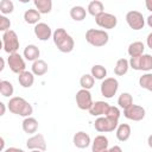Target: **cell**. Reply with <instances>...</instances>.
<instances>
[{
	"mask_svg": "<svg viewBox=\"0 0 152 152\" xmlns=\"http://www.w3.org/2000/svg\"><path fill=\"white\" fill-rule=\"evenodd\" d=\"M52 39H53V43L56 45V48L61 51V52H64V53H69L74 50V46H75V42H74V38L62 27L59 28H56L53 31V34H52Z\"/></svg>",
	"mask_w": 152,
	"mask_h": 152,
	"instance_id": "6da1fadb",
	"label": "cell"
},
{
	"mask_svg": "<svg viewBox=\"0 0 152 152\" xmlns=\"http://www.w3.org/2000/svg\"><path fill=\"white\" fill-rule=\"evenodd\" d=\"M7 108L11 113L19 115V116H24V118H28L33 113L32 106L25 99H23L20 96L11 97L7 103Z\"/></svg>",
	"mask_w": 152,
	"mask_h": 152,
	"instance_id": "7a4b0ae2",
	"label": "cell"
},
{
	"mask_svg": "<svg viewBox=\"0 0 152 152\" xmlns=\"http://www.w3.org/2000/svg\"><path fill=\"white\" fill-rule=\"evenodd\" d=\"M86 40L95 48H101V46H104L108 43L109 36L104 30L89 28L86 32Z\"/></svg>",
	"mask_w": 152,
	"mask_h": 152,
	"instance_id": "3957f363",
	"label": "cell"
},
{
	"mask_svg": "<svg viewBox=\"0 0 152 152\" xmlns=\"http://www.w3.org/2000/svg\"><path fill=\"white\" fill-rule=\"evenodd\" d=\"M19 38L13 30H8L2 33V46L5 52L10 55L15 53L19 49Z\"/></svg>",
	"mask_w": 152,
	"mask_h": 152,
	"instance_id": "277c9868",
	"label": "cell"
},
{
	"mask_svg": "<svg viewBox=\"0 0 152 152\" xmlns=\"http://www.w3.org/2000/svg\"><path fill=\"white\" fill-rule=\"evenodd\" d=\"M129 66L138 71H150L152 70V56L144 53L138 57H131Z\"/></svg>",
	"mask_w": 152,
	"mask_h": 152,
	"instance_id": "5b68a950",
	"label": "cell"
},
{
	"mask_svg": "<svg viewBox=\"0 0 152 152\" xmlns=\"http://www.w3.org/2000/svg\"><path fill=\"white\" fill-rule=\"evenodd\" d=\"M119 126V121L109 119L108 116H99L95 122H94V127L97 132L100 133H106V132H113L114 129H116Z\"/></svg>",
	"mask_w": 152,
	"mask_h": 152,
	"instance_id": "8992f818",
	"label": "cell"
},
{
	"mask_svg": "<svg viewBox=\"0 0 152 152\" xmlns=\"http://www.w3.org/2000/svg\"><path fill=\"white\" fill-rule=\"evenodd\" d=\"M118 89H119V82L114 77H107V78H104L102 81L101 86H100L101 94L106 99H112L116 94Z\"/></svg>",
	"mask_w": 152,
	"mask_h": 152,
	"instance_id": "52a82bcc",
	"label": "cell"
},
{
	"mask_svg": "<svg viewBox=\"0 0 152 152\" xmlns=\"http://www.w3.org/2000/svg\"><path fill=\"white\" fill-rule=\"evenodd\" d=\"M126 21L128 24V26L135 31H139L141 28H144L145 26V19L142 13H140L139 11H129L126 14Z\"/></svg>",
	"mask_w": 152,
	"mask_h": 152,
	"instance_id": "ba28073f",
	"label": "cell"
},
{
	"mask_svg": "<svg viewBox=\"0 0 152 152\" xmlns=\"http://www.w3.org/2000/svg\"><path fill=\"white\" fill-rule=\"evenodd\" d=\"M7 64L11 69L12 72L14 74H21L25 71V68H26V64H25V61L24 58L20 56V53L15 52V53H12L7 57Z\"/></svg>",
	"mask_w": 152,
	"mask_h": 152,
	"instance_id": "9c48e42d",
	"label": "cell"
},
{
	"mask_svg": "<svg viewBox=\"0 0 152 152\" xmlns=\"http://www.w3.org/2000/svg\"><path fill=\"white\" fill-rule=\"evenodd\" d=\"M93 97L89 90L87 89H80L76 93V104L82 110H89L93 106Z\"/></svg>",
	"mask_w": 152,
	"mask_h": 152,
	"instance_id": "30bf717a",
	"label": "cell"
},
{
	"mask_svg": "<svg viewBox=\"0 0 152 152\" xmlns=\"http://www.w3.org/2000/svg\"><path fill=\"white\" fill-rule=\"evenodd\" d=\"M95 23L104 28V30H112L118 24V19L114 14H110V13H107V12H103L101 14H99L97 17H95Z\"/></svg>",
	"mask_w": 152,
	"mask_h": 152,
	"instance_id": "8fae6325",
	"label": "cell"
},
{
	"mask_svg": "<svg viewBox=\"0 0 152 152\" xmlns=\"http://www.w3.org/2000/svg\"><path fill=\"white\" fill-rule=\"evenodd\" d=\"M124 115L128 120H132V121H141L145 118V109H144V107L133 103L129 108H127V109L124 110Z\"/></svg>",
	"mask_w": 152,
	"mask_h": 152,
	"instance_id": "7c38bea8",
	"label": "cell"
},
{
	"mask_svg": "<svg viewBox=\"0 0 152 152\" xmlns=\"http://www.w3.org/2000/svg\"><path fill=\"white\" fill-rule=\"evenodd\" d=\"M26 146L28 150H39V151H45L46 150V141H45V138L43 134L40 133H37V134H33L32 137H30L26 141Z\"/></svg>",
	"mask_w": 152,
	"mask_h": 152,
	"instance_id": "4fadbf2b",
	"label": "cell"
},
{
	"mask_svg": "<svg viewBox=\"0 0 152 152\" xmlns=\"http://www.w3.org/2000/svg\"><path fill=\"white\" fill-rule=\"evenodd\" d=\"M33 31H34L36 37H37L39 40H43V42L50 39L51 36L53 34V32L51 31V27H50L48 24H45V23H38V24L34 26Z\"/></svg>",
	"mask_w": 152,
	"mask_h": 152,
	"instance_id": "5bb4252c",
	"label": "cell"
},
{
	"mask_svg": "<svg viewBox=\"0 0 152 152\" xmlns=\"http://www.w3.org/2000/svg\"><path fill=\"white\" fill-rule=\"evenodd\" d=\"M72 142L77 148H87L91 144V140H90V137H89L88 133H86L83 131H80L74 135Z\"/></svg>",
	"mask_w": 152,
	"mask_h": 152,
	"instance_id": "9a60e30c",
	"label": "cell"
},
{
	"mask_svg": "<svg viewBox=\"0 0 152 152\" xmlns=\"http://www.w3.org/2000/svg\"><path fill=\"white\" fill-rule=\"evenodd\" d=\"M108 139L104 135H96L91 142V152H107L108 150Z\"/></svg>",
	"mask_w": 152,
	"mask_h": 152,
	"instance_id": "2e32d148",
	"label": "cell"
},
{
	"mask_svg": "<svg viewBox=\"0 0 152 152\" xmlns=\"http://www.w3.org/2000/svg\"><path fill=\"white\" fill-rule=\"evenodd\" d=\"M109 108V104L104 101H95L89 109V114L93 116H104L107 114V110Z\"/></svg>",
	"mask_w": 152,
	"mask_h": 152,
	"instance_id": "e0dca14e",
	"label": "cell"
},
{
	"mask_svg": "<svg viewBox=\"0 0 152 152\" xmlns=\"http://www.w3.org/2000/svg\"><path fill=\"white\" fill-rule=\"evenodd\" d=\"M25 59L30 61V62H36L37 59H39V55H40V51L38 49L37 45L34 44H28L26 45V48L24 49V52H23Z\"/></svg>",
	"mask_w": 152,
	"mask_h": 152,
	"instance_id": "ac0fdd59",
	"label": "cell"
},
{
	"mask_svg": "<svg viewBox=\"0 0 152 152\" xmlns=\"http://www.w3.org/2000/svg\"><path fill=\"white\" fill-rule=\"evenodd\" d=\"M18 82L23 88H30L34 83V75L32 71H24L19 74L18 76Z\"/></svg>",
	"mask_w": 152,
	"mask_h": 152,
	"instance_id": "d6986e66",
	"label": "cell"
},
{
	"mask_svg": "<svg viewBox=\"0 0 152 152\" xmlns=\"http://www.w3.org/2000/svg\"><path fill=\"white\" fill-rule=\"evenodd\" d=\"M38 129V121L32 118V116H28V118H25L23 120V131L27 134H33L36 133Z\"/></svg>",
	"mask_w": 152,
	"mask_h": 152,
	"instance_id": "ffe728a7",
	"label": "cell"
},
{
	"mask_svg": "<svg viewBox=\"0 0 152 152\" xmlns=\"http://www.w3.org/2000/svg\"><path fill=\"white\" fill-rule=\"evenodd\" d=\"M131 126L128 124H120L116 128V138L119 141H127L131 137Z\"/></svg>",
	"mask_w": 152,
	"mask_h": 152,
	"instance_id": "44dd1931",
	"label": "cell"
},
{
	"mask_svg": "<svg viewBox=\"0 0 152 152\" xmlns=\"http://www.w3.org/2000/svg\"><path fill=\"white\" fill-rule=\"evenodd\" d=\"M144 50H145V45L142 42H133L128 45V49H127V52L131 57H138V56H141L144 55Z\"/></svg>",
	"mask_w": 152,
	"mask_h": 152,
	"instance_id": "7402d4cb",
	"label": "cell"
},
{
	"mask_svg": "<svg viewBox=\"0 0 152 152\" xmlns=\"http://www.w3.org/2000/svg\"><path fill=\"white\" fill-rule=\"evenodd\" d=\"M24 20L27 24H31V25L36 26L40 20V13L34 8H28L24 13Z\"/></svg>",
	"mask_w": 152,
	"mask_h": 152,
	"instance_id": "603a6c76",
	"label": "cell"
},
{
	"mask_svg": "<svg viewBox=\"0 0 152 152\" xmlns=\"http://www.w3.org/2000/svg\"><path fill=\"white\" fill-rule=\"evenodd\" d=\"M31 70L33 72V75L36 76H43L48 72V63L43 59H37L36 62L32 63Z\"/></svg>",
	"mask_w": 152,
	"mask_h": 152,
	"instance_id": "cb8c5ba5",
	"label": "cell"
},
{
	"mask_svg": "<svg viewBox=\"0 0 152 152\" xmlns=\"http://www.w3.org/2000/svg\"><path fill=\"white\" fill-rule=\"evenodd\" d=\"M87 11H88V13H89L90 15L97 17L99 14H101V13L104 12V6H103V4H102L101 1H99V0H93V1H90V2L88 4Z\"/></svg>",
	"mask_w": 152,
	"mask_h": 152,
	"instance_id": "d4e9b609",
	"label": "cell"
},
{
	"mask_svg": "<svg viewBox=\"0 0 152 152\" xmlns=\"http://www.w3.org/2000/svg\"><path fill=\"white\" fill-rule=\"evenodd\" d=\"M36 10L40 14H48L52 10V1L51 0H34L33 1Z\"/></svg>",
	"mask_w": 152,
	"mask_h": 152,
	"instance_id": "484cf974",
	"label": "cell"
},
{
	"mask_svg": "<svg viewBox=\"0 0 152 152\" xmlns=\"http://www.w3.org/2000/svg\"><path fill=\"white\" fill-rule=\"evenodd\" d=\"M129 68V61H127L126 58H120L116 61L115 68H114V74L116 76H124L125 74H127Z\"/></svg>",
	"mask_w": 152,
	"mask_h": 152,
	"instance_id": "4316f807",
	"label": "cell"
},
{
	"mask_svg": "<svg viewBox=\"0 0 152 152\" xmlns=\"http://www.w3.org/2000/svg\"><path fill=\"white\" fill-rule=\"evenodd\" d=\"M86 15H87V11L82 6H74L70 10V17L75 21H82L83 19H86Z\"/></svg>",
	"mask_w": 152,
	"mask_h": 152,
	"instance_id": "83f0119b",
	"label": "cell"
},
{
	"mask_svg": "<svg viewBox=\"0 0 152 152\" xmlns=\"http://www.w3.org/2000/svg\"><path fill=\"white\" fill-rule=\"evenodd\" d=\"M90 74L91 76L95 78V80H104L107 78V69L101 65V64H96V65H93L91 66V70H90Z\"/></svg>",
	"mask_w": 152,
	"mask_h": 152,
	"instance_id": "f1b7e54d",
	"label": "cell"
},
{
	"mask_svg": "<svg viewBox=\"0 0 152 152\" xmlns=\"http://www.w3.org/2000/svg\"><path fill=\"white\" fill-rule=\"evenodd\" d=\"M118 104L120 108H122L124 110L129 108L132 104H133V97L129 93H122L119 99H118Z\"/></svg>",
	"mask_w": 152,
	"mask_h": 152,
	"instance_id": "f546056e",
	"label": "cell"
},
{
	"mask_svg": "<svg viewBox=\"0 0 152 152\" xmlns=\"http://www.w3.org/2000/svg\"><path fill=\"white\" fill-rule=\"evenodd\" d=\"M0 93L4 97H11L14 93L13 84L10 81H6V80L0 81Z\"/></svg>",
	"mask_w": 152,
	"mask_h": 152,
	"instance_id": "4dcf8cb0",
	"label": "cell"
},
{
	"mask_svg": "<svg viewBox=\"0 0 152 152\" xmlns=\"http://www.w3.org/2000/svg\"><path fill=\"white\" fill-rule=\"evenodd\" d=\"M94 83H95V78L91 76V74H84L80 78V86L82 87V89L89 90L94 87Z\"/></svg>",
	"mask_w": 152,
	"mask_h": 152,
	"instance_id": "1f68e13d",
	"label": "cell"
},
{
	"mask_svg": "<svg viewBox=\"0 0 152 152\" xmlns=\"http://www.w3.org/2000/svg\"><path fill=\"white\" fill-rule=\"evenodd\" d=\"M139 86L148 91H152V74L146 72L139 77Z\"/></svg>",
	"mask_w": 152,
	"mask_h": 152,
	"instance_id": "d6a6232c",
	"label": "cell"
},
{
	"mask_svg": "<svg viewBox=\"0 0 152 152\" xmlns=\"http://www.w3.org/2000/svg\"><path fill=\"white\" fill-rule=\"evenodd\" d=\"M14 10V5L11 0H1L0 1V12L2 14H10Z\"/></svg>",
	"mask_w": 152,
	"mask_h": 152,
	"instance_id": "836d02e7",
	"label": "cell"
},
{
	"mask_svg": "<svg viewBox=\"0 0 152 152\" xmlns=\"http://www.w3.org/2000/svg\"><path fill=\"white\" fill-rule=\"evenodd\" d=\"M106 116H108L109 119H113V120L119 121V118H120V110H119V108L118 107H114V106H109Z\"/></svg>",
	"mask_w": 152,
	"mask_h": 152,
	"instance_id": "e575fe53",
	"label": "cell"
},
{
	"mask_svg": "<svg viewBox=\"0 0 152 152\" xmlns=\"http://www.w3.org/2000/svg\"><path fill=\"white\" fill-rule=\"evenodd\" d=\"M10 27H11L10 19L7 17H5V15H0V31L6 32V31L10 30Z\"/></svg>",
	"mask_w": 152,
	"mask_h": 152,
	"instance_id": "d590c367",
	"label": "cell"
},
{
	"mask_svg": "<svg viewBox=\"0 0 152 152\" xmlns=\"http://www.w3.org/2000/svg\"><path fill=\"white\" fill-rule=\"evenodd\" d=\"M4 152H25V151L21 148H18V147H7Z\"/></svg>",
	"mask_w": 152,
	"mask_h": 152,
	"instance_id": "8d00e7d4",
	"label": "cell"
},
{
	"mask_svg": "<svg viewBox=\"0 0 152 152\" xmlns=\"http://www.w3.org/2000/svg\"><path fill=\"white\" fill-rule=\"evenodd\" d=\"M107 152H122V150H121V147H120V146L115 145V146H112L110 148H108V150H107Z\"/></svg>",
	"mask_w": 152,
	"mask_h": 152,
	"instance_id": "74e56055",
	"label": "cell"
},
{
	"mask_svg": "<svg viewBox=\"0 0 152 152\" xmlns=\"http://www.w3.org/2000/svg\"><path fill=\"white\" fill-rule=\"evenodd\" d=\"M146 44H147V46H148V48L152 50V32L147 34V38H146Z\"/></svg>",
	"mask_w": 152,
	"mask_h": 152,
	"instance_id": "f35d334b",
	"label": "cell"
},
{
	"mask_svg": "<svg viewBox=\"0 0 152 152\" xmlns=\"http://www.w3.org/2000/svg\"><path fill=\"white\" fill-rule=\"evenodd\" d=\"M145 6L150 12H152V0H146L145 1Z\"/></svg>",
	"mask_w": 152,
	"mask_h": 152,
	"instance_id": "ab89813d",
	"label": "cell"
},
{
	"mask_svg": "<svg viewBox=\"0 0 152 152\" xmlns=\"http://www.w3.org/2000/svg\"><path fill=\"white\" fill-rule=\"evenodd\" d=\"M0 107H1V112H0V115H4V114H5V110H6L5 103H4V102H0Z\"/></svg>",
	"mask_w": 152,
	"mask_h": 152,
	"instance_id": "60d3db41",
	"label": "cell"
},
{
	"mask_svg": "<svg viewBox=\"0 0 152 152\" xmlns=\"http://www.w3.org/2000/svg\"><path fill=\"white\" fill-rule=\"evenodd\" d=\"M146 21H147V25H148L150 27H152V14H150V15L147 17Z\"/></svg>",
	"mask_w": 152,
	"mask_h": 152,
	"instance_id": "b9f144b4",
	"label": "cell"
},
{
	"mask_svg": "<svg viewBox=\"0 0 152 152\" xmlns=\"http://www.w3.org/2000/svg\"><path fill=\"white\" fill-rule=\"evenodd\" d=\"M147 144H148V146L152 148V134L148 135V138H147Z\"/></svg>",
	"mask_w": 152,
	"mask_h": 152,
	"instance_id": "7bdbcfd3",
	"label": "cell"
},
{
	"mask_svg": "<svg viewBox=\"0 0 152 152\" xmlns=\"http://www.w3.org/2000/svg\"><path fill=\"white\" fill-rule=\"evenodd\" d=\"M0 61H1V66H0V71H2L4 70V68H5V59L1 57L0 58Z\"/></svg>",
	"mask_w": 152,
	"mask_h": 152,
	"instance_id": "ee69618b",
	"label": "cell"
},
{
	"mask_svg": "<svg viewBox=\"0 0 152 152\" xmlns=\"http://www.w3.org/2000/svg\"><path fill=\"white\" fill-rule=\"evenodd\" d=\"M0 141H1V150H2V151H5L6 148H5V140H4V138H1V139H0Z\"/></svg>",
	"mask_w": 152,
	"mask_h": 152,
	"instance_id": "f6af8a7d",
	"label": "cell"
},
{
	"mask_svg": "<svg viewBox=\"0 0 152 152\" xmlns=\"http://www.w3.org/2000/svg\"><path fill=\"white\" fill-rule=\"evenodd\" d=\"M31 152H43V151H39V150H32Z\"/></svg>",
	"mask_w": 152,
	"mask_h": 152,
	"instance_id": "bcb514c9",
	"label": "cell"
}]
</instances>
